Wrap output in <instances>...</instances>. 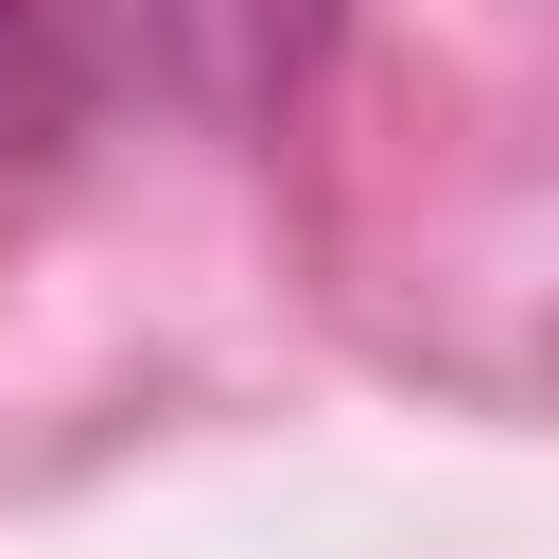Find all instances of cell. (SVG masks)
<instances>
[{"label": "cell", "instance_id": "obj_1", "mask_svg": "<svg viewBox=\"0 0 559 559\" xmlns=\"http://www.w3.org/2000/svg\"><path fill=\"white\" fill-rule=\"evenodd\" d=\"M122 17L157 35V70L192 105H280L314 70V35H332V0H122Z\"/></svg>", "mask_w": 559, "mask_h": 559}]
</instances>
